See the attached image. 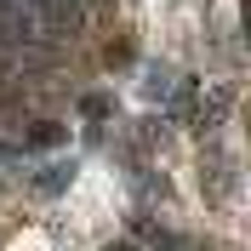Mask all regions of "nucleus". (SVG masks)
I'll return each mask as SVG.
<instances>
[{"label":"nucleus","mask_w":251,"mask_h":251,"mask_svg":"<svg viewBox=\"0 0 251 251\" xmlns=\"http://www.w3.org/2000/svg\"><path fill=\"white\" fill-rule=\"evenodd\" d=\"M228 103H234V92H228V86H217V92L200 103V126H217L223 114H228Z\"/></svg>","instance_id":"1"},{"label":"nucleus","mask_w":251,"mask_h":251,"mask_svg":"<svg viewBox=\"0 0 251 251\" xmlns=\"http://www.w3.org/2000/svg\"><path fill=\"white\" fill-rule=\"evenodd\" d=\"M69 177H75V166H46V172L34 177V188H40V194H63Z\"/></svg>","instance_id":"2"},{"label":"nucleus","mask_w":251,"mask_h":251,"mask_svg":"<svg viewBox=\"0 0 251 251\" xmlns=\"http://www.w3.org/2000/svg\"><path fill=\"white\" fill-rule=\"evenodd\" d=\"M29 143H34V149H57V143H63V126L40 120V126H34V131H29Z\"/></svg>","instance_id":"3"},{"label":"nucleus","mask_w":251,"mask_h":251,"mask_svg":"<svg viewBox=\"0 0 251 251\" xmlns=\"http://www.w3.org/2000/svg\"><path fill=\"white\" fill-rule=\"evenodd\" d=\"M103 251H131V246H126V240H114V246H103Z\"/></svg>","instance_id":"4"}]
</instances>
